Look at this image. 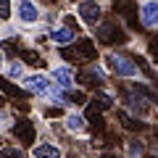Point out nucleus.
Here are the masks:
<instances>
[{"instance_id": "obj_3", "label": "nucleus", "mask_w": 158, "mask_h": 158, "mask_svg": "<svg viewBox=\"0 0 158 158\" xmlns=\"http://www.w3.org/2000/svg\"><path fill=\"white\" fill-rule=\"evenodd\" d=\"M13 19H16L19 27L34 29L45 21V11L37 0H13Z\"/></svg>"}, {"instance_id": "obj_19", "label": "nucleus", "mask_w": 158, "mask_h": 158, "mask_svg": "<svg viewBox=\"0 0 158 158\" xmlns=\"http://www.w3.org/2000/svg\"><path fill=\"white\" fill-rule=\"evenodd\" d=\"M98 158H118L116 153H103V156H98Z\"/></svg>"}, {"instance_id": "obj_11", "label": "nucleus", "mask_w": 158, "mask_h": 158, "mask_svg": "<svg viewBox=\"0 0 158 158\" xmlns=\"http://www.w3.org/2000/svg\"><path fill=\"white\" fill-rule=\"evenodd\" d=\"M3 74H6V79H11V82H19V85H21V79L27 77L29 71H27V63H24L21 58H8Z\"/></svg>"}, {"instance_id": "obj_9", "label": "nucleus", "mask_w": 158, "mask_h": 158, "mask_svg": "<svg viewBox=\"0 0 158 158\" xmlns=\"http://www.w3.org/2000/svg\"><path fill=\"white\" fill-rule=\"evenodd\" d=\"M32 158H66V153H63V148L58 145L56 140H37L32 145V153H29Z\"/></svg>"}, {"instance_id": "obj_18", "label": "nucleus", "mask_w": 158, "mask_h": 158, "mask_svg": "<svg viewBox=\"0 0 158 158\" xmlns=\"http://www.w3.org/2000/svg\"><path fill=\"white\" fill-rule=\"evenodd\" d=\"M6 61H8V58H6V53H3V48H0V71L6 69Z\"/></svg>"}, {"instance_id": "obj_4", "label": "nucleus", "mask_w": 158, "mask_h": 158, "mask_svg": "<svg viewBox=\"0 0 158 158\" xmlns=\"http://www.w3.org/2000/svg\"><path fill=\"white\" fill-rule=\"evenodd\" d=\"M79 29L77 27H71V24H66V21H58L56 27H50L48 29V42H50L53 48H69V45H74V42H79Z\"/></svg>"}, {"instance_id": "obj_21", "label": "nucleus", "mask_w": 158, "mask_h": 158, "mask_svg": "<svg viewBox=\"0 0 158 158\" xmlns=\"http://www.w3.org/2000/svg\"><path fill=\"white\" fill-rule=\"evenodd\" d=\"M6 124H8V121H3V116H0V129H6Z\"/></svg>"}, {"instance_id": "obj_13", "label": "nucleus", "mask_w": 158, "mask_h": 158, "mask_svg": "<svg viewBox=\"0 0 158 158\" xmlns=\"http://www.w3.org/2000/svg\"><path fill=\"white\" fill-rule=\"evenodd\" d=\"M82 79L90 82V85L103 87V85H106V79H108V71H106L103 66H98V63H90V66L85 69V74H82Z\"/></svg>"}, {"instance_id": "obj_20", "label": "nucleus", "mask_w": 158, "mask_h": 158, "mask_svg": "<svg viewBox=\"0 0 158 158\" xmlns=\"http://www.w3.org/2000/svg\"><path fill=\"white\" fill-rule=\"evenodd\" d=\"M8 106V100H6V98H3V95H0V111H3V108H6Z\"/></svg>"}, {"instance_id": "obj_7", "label": "nucleus", "mask_w": 158, "mask_h": 158, "mask_svg": "<svg viewBox=\"0 0 158 158\" xmlns=\"http://www.w3.org/2000/svg\"><path fill=\"white\" fill-rule=\"evenodd\" d=\"M95 37L103 45H116V42H127V32L118 27V21H103L95 27Z\"/></svg>"}, {"instance_id": "obj_5", "label": "nucleus", "mask_w": 158, "mask_h": 158, "mask_svg": "<svg viewBox=\"0 0 158 158\" xmlns=\"http://www.w3.org/2000/svg\"><path fill=\"white\" fill-rule=\"evenodd\" d=\"M74 11H77V19L90 29L103 24V3L100 0H79Z\"/></svg>"}, {"instance_id": "obj_10", "label": "nucleus", "mask_w": 158, "mask_h": 158, "mask_svg": "<svg viewBox=\"0 0 158 158\" xmlns=\"http://www.w3.org/2000/svg\"><path fill=\"white\" fill-rule=\"evenodd\" d=\"M63 129L69 132V135H85L87 132V118H85V113L79 111V108H69L66 111V116H63Z\"/></svg>"}, {"instance_id": "obj_12", "label": "nucleus", "mask_w": 158, "mask_h": 158, "mask_svg": "<svg viewBox=\"0 0 158 158\" xmlns=\"http://www.w3.org/2000/svg\"><path fill=\"white\" fill-rule=\"evenodd\" d=\"M13 132H16V137L21 142H37V129H34V121H29V118H24V121H16L13 124Z\"/></svg>"}, {"instance_id": "obj_6", "label": "nucleus", "mask_w": 158, "mask_h": 158, "mask_svg": "<svg viewBox=\"0 0 158 158\" xmlns=\"http://www.w3.org/2000/svg\"><path fill=\"white\" fill-rule=\"evenodd\" d=\"M50 77H53V82H56L58 87H63L66 92H71V90H77V71H74V66L71 63H53L50 66Z\"/></svg>"}, {"instance_id": "obj_16", "label": "nucleus", "mask_w": 158, "mask_h": 158, "mask_svg": "<svg viewBox=\"0 0 158 158\" xmlns=\"http://www.w3.org/2000/svg\"><path fill=\"white\" fill-rule=\"evenodd\" d=\"M13 16V3L11 0H0V21H8Z\"/></svg>"}, {"instance_id": "obj_22", "label": "nucleus", "mask_w": 158, "mask_h": 158, "mask_svg": "<svg viewBox=\"0 0 158 158\" xmlns=\"http://www.w3.org/2000/svg\"><path fill=\"white\" fill-rule=\"evenodd\" d=\"M156 156H158V150H156Z\"/></svg>"}, {"instance_id": "obj_17", "label": "nucleus", "mask_w": 158, "mask_h": 158, "mask_svg": "<svg viewBox=\"0 0 158 158\" xmlns=\"http://www.w3.org/2000/svg\"><path fill=\"white\" fill-rule=\"evenodd\" d=\"M150 56H153V61H158V37L150 40Z\"/></svg>"}, {"instance_id": "obj_1", "label": "nucleus", "mask_w": 158, "mask_h": 158, "mask_svg": "<svg viewBox=\"0 0 158 158\" xmlns=\"http://www.w3.org/2000/svg\"><path fill=\"white\" fill-rule=\"evenodd\" d=\"M106 66H108V71L113 74V77H118V79H127V82H135V79H140V63L135 61V58H129L127 53H121V50H111L106 56Z\"/></svg>"}, {"instance_id": "obj_2", "label": "nucleus", "mask_w": 158, "mask_h": 158, "mask_svg": "<svg viewBox=\"0 0 158 158\" xmlns=\"http://www.w3.org/2000/svg\"><path fill=\"white\" fill-rule=\"evenodd\" d=\"M21 87L29 92V95H34V98H40L42 103H48L58 85L53 82L50 71H29L27 77L21 79Z\"/></svg>"}, {"instance_id": "obj_15", "label": "nucleus", "mask_w": 158, "mask_h": 158, "mask_svg": "<svg viewBox=\"0 0 158 158\" xmlns=\"http://www.w3.org/2000/svg\"><path fill=\"white\" fill-rule=\"evenodd\" d=\"M0 158H24V150L11 142V145H3V148H0Z\"/></svg>"}, {"instance_id": "obj_8", "label": "nucleus", "mask_w": 158, "mask_h": 158, "mask_svg": "<svg viewBox=\"0 0 158 158\" xmlns=\"http://www.w3.org/2000/svg\"><path fill=\"white\" fill-rule=\"evenodd\" d=\"M137 19H140L142 29L156 32L158 29V0H140L137 3Z\"/></svg>"}, {"instance_id": "obj_14", "label": "nucleus", "mask_w": 158, "mask_h": 158, "mask_svg": "<svg viewBox=\"0 0 158 158\" xmlns=\"http://www.w3.org/2000/svg\"><path fill=\"white\" fill-rule=\"evenodd\" d=\"M127 150H129V158H140L142 153H145V142L137 140V137H132V140L127 142Z\"/></svg>"}]
</instances>
